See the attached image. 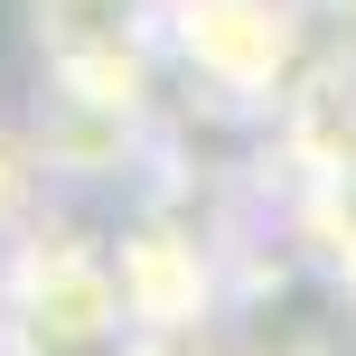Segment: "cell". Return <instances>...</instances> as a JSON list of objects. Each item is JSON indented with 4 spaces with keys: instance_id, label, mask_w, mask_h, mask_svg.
I'll return each instance as SVG.
<instances>
[{
    "instance_id": "cell-1",
    "label": "cell",
    "mask_w": 356,
    "mask_h": 356,
    "mask_svg": "<svg viewBox=\"0 0 356 356\" xmlns=\"http://www.w3.org/2000/svg\"><path fill=\"white\" fill-rule=\"evenodd\" d=\"M328 19L319 0H160V56L169 94L263 131L309 75L328 66Z\"/></svg>"
},
{
    "instance_id": "cell-2",
    "label": "cell",
    "mask_w": 356,
    "mask_h": 356,
    "mask_svg": "<svg viewBox=\"0 0 356 356\" xmlns=\"http://www.w3.org/2000/svg\"><path fill=\"white\" fill-rule=\"evenodd\" d=\"M113 356H225V347H216V338H141V328H131Z\"/></svg>"
}]
</instances>
